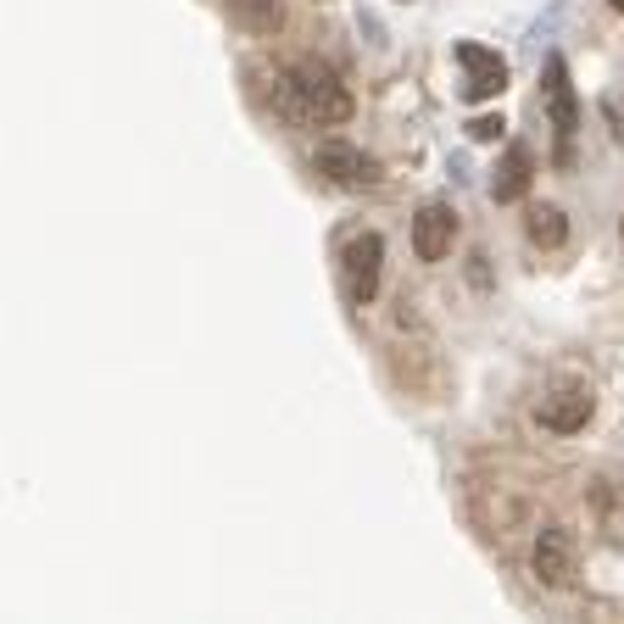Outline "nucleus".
<instances>
[{
  "instance_id": "f257e3e1",
  "label": "nucleus",
  "mask_w": 624,
  "mask_h": 624,
  "mask_svg": "<svg viewBox=\"0 0 624 624\" xmlns=\"http://www.w3.org/2000/svg\"><path fill=\"white\" fill-rule=\"evenodd\" d=\"M291 78H296V89H302L307 129H341V123H352L357 101H352V89L341 84V73H334L329 62L302 57V62H291Z\"/></svg>"
},
{
  "instance_id": "f03ea898",
  "label": "nucleus",
  "mask_w": 624,
  "mask_h": 624,
  "mask_svg": "<svg viewBox=\"0 0 624 624\" xmlns=\"http://www.w3.org/2000/svg\"><path fill=\"white\" fill-rule=\"evenodd\" d=\"M541 101H547V118L558 129V168H574V151H568V139L574 129H580V101H574V84H568V62L552 51L547 68H541Z\"/></svg>"
},
{
  "instance_id": "7ed1b4c3",
  "label": "nucleus",
  "mask_w": 624,
  "mask_h": 624,
  "mask_svg": "<svg viewBox=\"0 0 624 624\" xmlns=\"http://www.w3.org/2000/svg\"><path fill=\"white\" fill-rule=\"evenodd\" d=\"M313 168L334 189H374L379 179H386V173H379V162L363 157L357 146H346V139H323V146L313 151Z\"/></svg>"
},
{
  "instance_id": "20e7f679",
  "label": "nucleus",
  "mask_w": 624,
  "mask_h": 624,
  "mask_svg": "<svg viewBox=\"0 0 624 624\" xmlns=\"http://www.w3.org/2000/svg\"><path fill=\"white\" fill-rule=\"evenodd\" d=\"M452 57H457V68H463V101H497V95L507 89V62L491 51V45L457 39Z\"/></svg>"
},
{
  "instance_id": "39448f33",
  "label": "nucleus",
  "mask_w": 624,
  "mask_h": 624,
  "mask_svg": "<svg viewBox=\"0 0 624 624\" xmlns=\"http://www.w3.org/2000/svg\"><path fill=\"white\" fill-rule=\"evenodd\" d=\"M341 268H346V291L357 307H368L379 296V268H386V240H379L374 229L352 234L346 252H341Z\"/></svg>"
},
{
  "instance_id": "423d86ee",
  "label": "nucleus",
  "mask_w": 624,
  "mask_h": 624,
  "mask_svg": "<svg viewBox=\"0 0 624 624\" xmlns=\"http://www.w3.org/2000/svg\"><path fill=\"white\" fill-rule=\"evenodd\" d=\"M591 413H597V396L586 386H563V391L536 402V424L552 429V436H574V429H586Z\"/></svg>"
},
{
  "instance_id": "0eeeda50",
  "label": "nucleus",
  "mask_w": 624,
  "mask_h": 624,
  "mask_svg": "<svg viewBox=\"0 0 624 624\" xmlns=\"http://www.w3.org/2000/svg\"><path fill=\"white\" fill-rule=\"evenodd\" d=\"M452 240H457V212L452 207H424L413 218V257L418 262H446L452 257Z\"/></svg>"
},
{
  "instance_id": "6e6552de",
  "label": "nucleus",
  "mask_w": 624,
  "mask_h": 624,
  "mask_svg": "<svg viewBox=\"0 0 624 624\" xmlns=\"http://www.w3.org/2000/svg\"><path fill=\"white\" fill-rule=\"evenodd\" d=\"M536 580L552 586V591L574 586V536L558 530V524H547V530L536 536Z\"/></svg>"
},
{
  "instance_id": "1a4fd4ad",
  "label": "nucleus",
  "mask_w": 624,
  "mask_h": 624,
  "mask_svg": "<svg viewBox=\"0 0 624 624\" xmlns=\"http://www.w3.org/2000/svg\"><path fill=\"white\" fill-rule=\"evenodd\" d=\"M530 179H536V151H530V146H507V157H502L497 173H491V201H497V207L524 201V196H530Z\"/></svg>"
},
{
  "instance_id": "9d476101",
  "label": "nucleus",
  "mask_w": 624,
  "mask_h": 624,
  "mask_svg": "<svg viewBox=\"0 0 624 624\" xmlns=\"http://www.w3.org/2000/svg\"><path fill=\"white\" fill-rule=\"evenodd\" d=\"M229 17L246 34H279L284 28V0H229Z\"/></svg>"
},
{
  "instance_id": "9b49d317",
  "label": "nucleus",
  "mask_w": 624,
  "mask_h": 624,
  "mask_svg": "<svg viewBox=\"0 0 624 624\" xmlns=\"http://www.w3.org/2000/svg\"><path fill=\"white\" fill-rule=\"evenodd\" d=\"M524 234H530L541 252L563 246V240H568V218H563V207H547V201L530 207V218H524Z\"/></svg>"
},
{
  "instance_id": "f8f14e48",
  "label": "nucleus",
  "mask_w": 624,
  "mask_h": 624,
  "mask_svg": "<svg viewBox=\"0 0 624 624\" xmlns=\"http://www.w3.org/2000/svg\"><path fill=\"white\" fill-rule=\"evenodd\" d=\"M502 134H507V118H502V112L468 118V139H474V146H491V139H502Z\"/></svg>"
},
{
  "instance_id": "ddd939ff",
  "label": "nucleus",
  "mask_w": 624,
  "mask_h": 624,
  "mask_svg": "<svg viewBox=\"0 0 624 624\" xmlns=\"http://www.w3.org/2000/svg\"><path fill=\"white\" fill-rule=\"evenodd\" d=\"M608 7H613V12H624V0H608Z\"/></svg>"
}]
</instances>
